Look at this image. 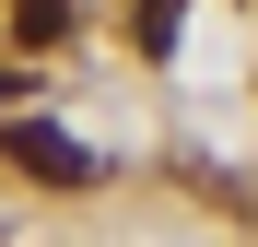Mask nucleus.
<instances>
[{
	"label": "nucleus",
	"mask_w": 258,
	"mask_h": 247,
	"mask_svg": "<svg viewBox=\"0 0 258 247\" xmlns=\"http://www.w3.org/2000/svg\"><path fill=\"white\" fill-rule=\"evenodd\" d=\"M0 153H12L35 188H59V200H71V188H94V153H82L59 118H12V130H0Z\"/></svg>",
	"instance_id": "f257e3e1"
},
{
	"label": "nucleus",
	"mask_w": 258,
	"mask_h": 247,
	"mask_svg": "<svg viewBox=\"0 0 258 247\" xmlns=\"http://www.w3.org/2000/svg\"><path fill=\"white\" fill-rule=\"evenodd\" d=\"M0 35H12V47H59L71 35V0H0Z\"/></svg>",
	"instance_id": "f03ea898"
},
{
	"label": "nucleus",
	"mask_w": 258,
	"mask_h": 247,
	"mask_svg": "<svg viewBox=\"0 0 258 247\" xmlns=\"http://www.w3.org/2000/svg\"><path fill=\"white\" fill-rule=\"evenodd\" d=\"M176 24H188V0H141V24H129V35H141V59L176 47Z\"/></svg>",
	"instance_id": "7ed1b4c3"
}]
</instances>
